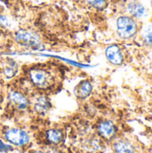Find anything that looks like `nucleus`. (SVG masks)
<instances>
[{
    "mask_svg": "<svg viewBox=\"0 0 152 153\" xmlns=\"http://www.w3.org/2000/svg\"><path fill=\"white\" fill-rule=\"evenodd\" d=\"M116 29L119 37L124 39H127L136 34L138 26L133 18L129 16H121L116 20Z\"/></svg>",
    "mask_w": 152,
    "mask_h": 153,
    "instance_id": "nucleus-1",
    "label": "nucleus"
},
{
    "mask_svg": "<svg viewBox=\"0 0 152 153\" xmlns=\"http://www.w3.org/2000/svg\"><path fill=\"white\" fill-rule=\"evenodd\" d=\"M15 40L20 45L32 48L40 49L42 48L39 37L33 31L28 30H20L15 34Z\"/></svg>",
    "mask_w": 152,
    "mask_h": 153,
    "instance_id": "nucleus-2",
    "label": "nucleus"
},
{
    "mask_svg": "<svg viewBox=\"0 0 152 153\" xmlns=\"http://www.w3.org/2000/svg\"><path fill=\"white\" fill-rule=\"evenodd\" d=\"M30 77L33 84L39 88H47L51 84V75L41 68H33L30 72Z\"/></svg>",
    "mask_w": 152,
    "mask_h": 153,
    "instance_id": "nucleus-3",
    "label": "nucleus"
},
{
    "mask_svg": "<svg viewBox=\"0 0 152 153\" xmlns=\"http://www.w3.org/2000/svg\"><path fill=\"white\" fill-rule=\"evenodd\" d=\"M4 137L9 143L16 146H23V145H26L30 142L29 134L23 130H21L18 128H13V129H10L6 131Z\"/></svg>",
    "mask_w": 152,
    "mask_h": 153,
    "instance_id": "nucleus-4",
    "label": "nucleus"
},
{
    "mask_svg": "<svg viewBox=\"0 0 152 153\" xmlns=\"http://www.w3.org/2000/svg\"><path fill=\"white\" fill-rule=\"evenodd\" d=\"M106 56L111 64L116 65H122V63L124 61V57H123L121 49L116 45L109 46L106 49Z\"/></svg>",
    "mask_w": 152,
    "mask_h": 153,
    "instance_id": "nucleus-5",
    "label": "nucleus"
},
{
    "mask_svg": "<svg viewBox=\"0 0 152 153\" xmlns=\"http://www.w3.org/2000/svg\"><path fill=\"white\" fill-rule=\"evenodd\" d=\"M9 99L11 102L18 108V109H25L28 108L29 101L27 98L19 91H13L9 95Z\"/></svg>",
    "mask_w": 152,
    "mask_h": 153,
    "instance_id": "nucleus-6",
    "label": "nucleus"
},
{
    "mask_svg": "<svg viewBox=\"0 0 152 153\" xmlns=\"http://www.w3.org/2000/svg\"><path fill=\"white\" fill-rule=\"evenodd\" d=\"M127 10L129 13L136 18H142L147 14L146 8L137 1H132L127 5Z\"/></svg>",
    "mask_w": 152,
    "mask_h": 153,
    "instance_id": "nucleus-7",
    "label": "nucleus"
},
{
    "mask_svg": "<svg viewBox=\"0 0 152 153\" xmlns=\"http://www.w3.org/2000/svg\"><path fill=\"white\" fill-rule=\"evenodd\" d=\"M98 130H99V134L102 137L106 138V139L112 138L115 135V133H116L115 126L110 121H104V122L100 123L99 126Z\"/></svg>",
    "mask_w": 152,
    "mask_h": 153,
    "instance_id": "nucleus-8",
    "label": "nucleus"
},
{
    "mask_svg": "<svg viewBox=\"0 0 152 153\" xmlns=\"http://www.w3.org/2000/svg\"><path fill=\"white\" fill-rule=\"evenodd\" d=\"M91 91H92V85L87 80L82 81L75 88V94L80 99L87 98L88 96H90Z\"/></svg>",
    "mask_w": 152,
    "mask_h": 153,
    "instance_id": "nucleus-9",
    "label": "nucleus"
},
{
    "mask_svg": "<svg viewBox=\"0 0 152 153\" xmlns=\"http://www.w3.org/2000/svg\"><path fill=\"white\" fill-rule=\"evenodd\" d=\"M51 104L46 97H39L34 103V109L39 114H44L50 108Z\"/></svg>",
    "mask_w": 152,
    "mask_h": 153,
    "instance_id": "nucleus-10",
    "label": "nucleus"
},
{
    "mask_svg": "<svg viewBox=\"0 0 152 153\" xmlns=\"http://www.w3.org/2000/svg\"><path fill=\"white\" fill-rule=\"evenodd\" d=\"M116 153H134L133 145L125 141H118L114 145Z\"/></svg>",
    "mask_w": 152,
    "mask_h": 153,
    "instance_id": "nucleus-11",
    "label": "nucleus"
},
{
    "mask_svg": "<svg viewBox=\"0 0 152 153\" xmlns=\"http://www.w3.org/2000/svg\"><path fill=\"white\" fill-rule=\"evenodd\" d=\"M47 140L49 141V143H51L53 144H58L63 140V134L59 130L51 129V130L47 131Z\"/></svg>",
    "mask_w": 152,
    "mask_h": 153,
    "instance_id": "nucleus-12",
    "label": "nucleus"
},
{
    "mask_svg": "<svg viewBox=\"0 0 152 153\" xmlns=\"http://www.w3.org/2000/svg\"><path fill=\"white\" fill-rule=\"evenodd\" d=\"M17 72V66H16V63L13 62V60H10L7 62V64L5 65L4 68V73L7 77H13Z\"/></svg>",
    "mask_w": 152,
    "mask_h": 153,
    "instance_id": "nucleus-13",
    "label": "nucleus"
},
{
    "mask_svg": "<svg viewBox=\"0 0 152 153\" xmlns=\"http://www.w3.org/2000/svg\"><path fill=\"white\" fill-rule=\"evenodd\" d=\"M86 2L96 9L102 10L107 6V0H86Z\"/></svg>",
    "mask_w": 152,
    "mask_h": 153,
    "instance_id": "nucleus-14",
    "label": "nucleus"
},
{
    "mask_svg": "<svg viewBox=\"0 0 152 153\" xmlns=\"http://www.w3.org/2000/svg\"><path fill=\"white\" fill-rule=\"evenodd\" d=\"M143 39L148 43L152 45V25H149L143 31Z\"/></svg>",
    "mask_w": 152,
    "mask_h": 153,
    "instance_id": "nucleus-15",
    "label": "nucleus"
},
{
    "mask_svg": "<svg viewBox=\"0 0 152 153\" xmlns=\"http://www.w3.org/2000/svg\"><path fill=\"white\" fill-rule=\"evenodd\" d=\"M10 150H13V148H12L11 145L4 144L3 142L0 141V152H8Z\"/></svg>",
    "mask_w": 152,
    "mask_h": 153,
    "instance_id": "nucleus-16",
    "label": "nucleus"
},
{
    "mask_svg": "<svg viewBox=\"0 0 152 153\" xmlns=\"http://www.w3.org/2000/svg\"><path fill=\"white\" fill-rule=\"evenodd\" d=\"M38 153H57L56 152L53 151V150H47V151H44V152H39Z\"/></svg>",
    "mask_w": 152,
    "mask_h": 153,
    "instance_id": "nucleus-17",
    "label": "nucleus"
}]
</instances>
